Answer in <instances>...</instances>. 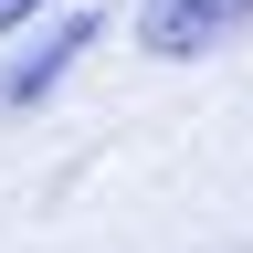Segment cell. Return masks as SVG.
<instances>
[{
    "label": "cell",
    "instance_id": "obj_2",
    "mask_svg": "<svg viewBox=\"0 0 253 253\" xmlns=\"http://www.w3.org/2000/svg\"><path fill=\"white\" fill-rule=\"evenodd\" d=\"M95 32H106V21H63L53 42H42V63H21V74H11V106H32V95H42V84H63V63H74V53L95 42Z\"/></svg>",
    "mask_w": 253,
    "mask_h": 253
},
{
    "label": "cell",
    "instance_id": "obj_3",
    "mask_svg": "<svg viewBox=\"0 0 253 253\" xmlns=\"http://www.w3.org/2000/svg\"><path fill=\"white\" fill-rule=\"evenodd\" d=\"M32 11H42V0H0V32H11V21H32Z\"/></svg>",
    "mask_w": 253,
    "mask_h": 253
},
{
    "label": "cell",
    "instance_id": "obj_1",
    "mask_svg": "<svg viewBox=\"0 0 253 253\" xmlns=\"http://www.w3.org/2000/svg\"><path fill=\"white\" fill-rule=\"evenodd\" d=\"M253 32V0H137V42L158 63H190V53H221Z\"/></svg>",
    "mask_w": 253,
    "mask_h": 253
}]
</instances>
